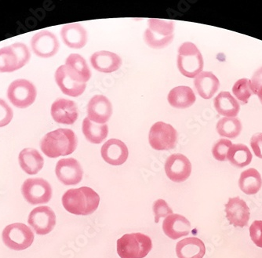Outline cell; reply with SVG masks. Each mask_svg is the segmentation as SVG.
Returning a JSON list of instances; mask_svg holds the SVG:
<instances>
[{"label": "cell", "instance_id": "7", "mask_svg": "<svg viewBox=\"0 0 262 258\" xmlns=\"http://www.w3.org/2000/svg\"><path fill=\"white\" fill-rule=\"evenodd\" d=\"M33 231L25 224L14 223L7 225L2 233V240L10 250L20 251L29 248L34 242Z\"/></svg>", "mask_w": 262, "mask_h": 258}, {"label": "cell", "instance_id": "39", "mask_svg": "<svg viewBox=\"0 0 262 258\" xmlns=\"http://www.w3.org/2000/svg\"><path fill=\"white\" fill-rule=\"evenodd\" d=\"M253 93L257 95V92L260 88H262V67H260L253 76L251 79Z\"/></svg>", "mask_w": 262, "mask_h": 258}, {"label": "cell", "instance_id": "36", "mask_svg": "<svg viewBox=\"0 0 262 258\" xmlns=\"http://www.w3.org/2000/svg\"><path fill=\"white\" fill-rule=\"evenodd\" d=\"M249 231L253 243L262 248V221H254L249 228Z\"/></svg>", "mask_w": 262, "mask_h": 258}, {"label": "cell", "instance_id": "8", "mask_svg": "<svg viewBox=\"0 0 262 258\" xmlns=\"http://www.w3.org/2000/svg\"><path fill=\"white\" fill-rule=\"evenodd\" d=\"M24 199L31 205L48 203L53 196L52 187L43 178H29L21 186Z\"/></svg>", "mask_w": 262, "mask_h": 258}, {"label": "cell", "instance_id": "12", "mask_svg": "<svg viewBox=\"0 0 262 258\" xmlns=\"http://www.w3.org/2000/svg\"><path fill=\"white\" fill-rule=\"evenodd\" d=\"M57 179L64 185H76L83 177V169L80 163L73 158L60 159L56 165Z\"/></svg>", "mask_w": 262, "mask_h": 258}, {"label": "cell", "instance_id": "31", "mask_svg": "<svg viewBox=\"0 0 262 258\" xmlns=\"http://www.w3.org/2000/svg\"><path fill=\"white\" fill-rule=\"evenodd\" d=\"M252 153L245 144H232L228 153V160L232 166L237 168L248 166L252 161Z\"/></svg>", "mask_w": 262, "mask_h": 258}, {"label": "cell", "instance_id": "35", "mask_svg": "<svg viewBox=\"0 0 262 258\" xmlns=\"http://www.w3.org/2000/svg\"><path fill=\"white\" fill-rule=\"evenodd\" d=\"M153 213L155 216V222L159 223L160 218H166L173 214V210L165 200H158L155 201L152 206Z\"/></svg>", "mask_w": 262, "mask_h": 258}, {"label": "cell", "instance_id": "37", "mask_svg": "<svg viewBox=\"0 0 262 258\" xmlns=\"http://www.w3.org/2000/svg\"><path fill=\"white\" fill-rule=\"evenodd\" d=\"M13 111L4 100L0 99V127L7 126L13 119Z\"/></svg>", "mask_w": 262, "mask_h": 258}, {"label": "cell", "instance_id": "2", "mask_svg": "<svg viewBox=\"0 0 262 258\" xmlns=\"http://www.w3.org/2000/svg\"><path fill=\"white\" fill-rule=\"evenodd\" d=\"M77 144V138L72 130L57 129L46 134L41 141L40 147L47 157L54 159L74 153Z\"/></svg>", "mask_w": 262, "mask_h": 258}, {"label": "cell", "instance_id": "22", "mask_svg": "<svg viewBox=\"0 0 262 258\" xmlns=\"http://www.w3.org/2000/svg\"><path fill=\"white\" fill-rule=\"evenodd\" d=\"M61 36L64 44L72 49L82 48L88 42V32L78 23L64 26L61 29Z\"/></svg>", "mask_w": 262, "mask_h": 258}, {"label": "cell", "instance_id": "11", "mask_svg": "<svg viewBox=\"0 0 262 258\" xmlns=\"http://www.w3.org/2000/svg\"><path fill=\"white\" fill-rule=\"evenodd\" d=\"M28 223L37 235H47L55 227V213L50 206H38L29 213Z\"/></svg>", "mask_w": 262, "mask_h": 258}, {"label": "cell", "instance_id": "32", "mask_svg": "<svg viewBox=\"0 0 262 258\" xmlns=\"http://www.w3.org/2000/svg\"><path fill=\"white\" fill-rule=\"evenodd\" d=\"M217 131L222 137L235 139L242 131V124L237 118H222L217 122Z\"/></svg>", "mask_w": 262, "mask_h": 258}, {"label": "cell", "instance_id": "40", "mask_svg": "<svg viewBox=\"0 0 262 258\" xmlns=\"http://www.w3.org/2000/svg\"><path fill=\"white\" fill-rule=\"evenodd\" d=\"M257 95L258 96L259 99H260V102H261L262 104V88H260V90H259L258 92H257Z\"/></svg>", "mask_w": 262, "mask_h": 258}, {"label": "cell", "instance_id": "4", "mask_svg": "<svg viewBox=\"0 0 262 258\" xmlns=\"http://www.w3.org/2000/svg\"><path fill=\"white\" fill-rule=\"evenodd\" d=\"M178 68L185 77H196L204 69V58L196 46L184 42L178 50Z\"/></svg>", "mask_w": 262, "mask_h": 258}, {"label": "cell", "instance_id": "23", "mask_svg": "<svg viewBox=\"0 0 262 258\" xmlns=\"http://www.w3.org/2000/svg\"><path fill=\"white\" fill-rule=\"evenodd\" d=\"M197 93L204 99H210L219 91L220 82L211 72H202L194 80Z\"/></svg>", "mask_w": 262, "mask_h": 258}, {"label": "cell", "instance_id": "6", "mask_svg": "<svg viewBox=\"0 0 262 258\" xmlns=\"http://www.w3.org/2000/svg\"><path fill=\"white\" fill-rule=\"evenodd\" d=\"M27 46L16 42L0 49V72H12L21 69L30 59Z\"/></svg>", "mask_w": 262, "mask_h": 258}, {"label": "cell", "instance_id": "26", "mask_svg": "<svg viewBox=\"0 0 262 258\" xmlns=\"http://www.w3.org/2000/svg\"><path fill=\"white\" fill-rule=\"evenodd\" d=\"M193 91L186 85H180L173 88L169 93L167 100L172 107L176 109H188L195 102Z\"/></svg>", "mask_w": 262, "mask_h": 258}, {"label": "cell", "instance_id": "33", "mask_svg": "<svg viewBox=\"0 0 262 258\" xmlns=\"http://www.w3.org/2000/svg\"><path fill=\"white\" fill-rule=\"evenodd\" d=\"M232 93L237 99L243 103L247 104L253 93L251 81L248 79H241L234 84Z\"/></svg>", "mask_w": 262, "mask_h": 258}, {"label": "cell", "instance_id": "17", "mask_svg": "<svg viewBox=\"0 0 262 258\" xmlns=\"http://www.w3.org/2000/svg\"><path fill=\"white\" fill-rule=\"evenodd\" d=\"M51 116L58 123L73 125L79 116L77 105L74 101L58 98L51 106Z\"/></svg>", "mask_w": 262, "mask_h": 258}, {"label": "cell", "instance_id": "9", "mask_svg": "<svg viewBox=\"0 0 262 258\" xmlns=\"http://www.w3.org/2000/svg\"><path fill=\"white\" fill-rule=\"evenodd\" d=\"M148 141L153 149L158 151L171 150L176 146L178 133L171 125L157 122L150 129Z\"/></svg>", "mask_w": 262, "mask_h": 258}, {"label": "cell", "instance_id": "13", "mask_svg": "<svg viewBox=\"0 0 262 258\" xmlns=\"http://www.w3.org/2000/svg\"><path fill=\"white\" fill-rule=\"evenodd\" d=\"M165 171L170 181L184 182L192 173V164L186 156L178 153L167 158L165 163Z\"/></svg>", "mask_w": 262, "mask_h": 258}, {"label": "cell", "instance_id": "25", "mask_svg": "<svg viewBox=\"0 0 262 258\" xmlns=\"http://www.w3.org/2000/svg\"><path fill=\"white\" fill-rule=\"evenodd\" d=\"M19 164L26 174L29 175H37L42 169L44 159L37 150L26 148L19 154Z\"/></svg>", "mask_w": 262, "mask_h": 258}, {"label": "cell", "instance_id": "18", "mask_svg": "<svg viewBox=\"0 0 262 258\" xmlns=\"http://www.w3.org/2000/svg\"><path fill=\"white\" fill-rule=\"evenodd\" d=\"M88 115L93 122L104 124L113 115L112 103L104 96H94L88 103Z\"/></svg>", "mask_w": 262, "mask_h": 258}, {"label": "cell", "instance_id": "15", "mask_svg": "<svg viewBox=\"0 0 262 258\" xmlns=\"http://www.w3.org/2000/svg\"><path fill=\"white\" fill-rule=\"evenodd\" d=\"M225 211L230 225L236 228H244L248 225L251 211L247 203L239 196L229 199L225 204Z\"/></svg>", "mask_w": 262, "mask_h": 258}, {"label": "cell", "instance_id": "28", "mask_svg": "<svg viewBox=\"0 0 262 258\" xmlns=\"http://www.w3.org/2000/svg\"><path fill=\"white\" fill-rule=\"evenodd\" d=\"M55 80L62 93L70 97H79L86 90V84L77 83L68 76L64 66H60L56 71Z\"/></svg>", "mask_w": 262, "mask_h": 258}, {"label": "cell", "instance_id": "19", "mask_svg": "<svg viewBox=\"0 0 262 258\" xmlns=\"http://www.w3.org/2000/svg\"><path fill=\"white\" fill-rule=\"evenodd\" d=\"M101 156L106 163L120 166L127 160L129 152L125 143L120 140L110 139L101 147Z\"/></svg>", "mask_w": 262, "mask_h": 258}, {"label": "cell", "instance_id": "38", "mask_svg": "<svg viewBox=\"0 0 262 258\" xmlns=\"http://www.w3.org/2000/svg\"><path fill=\"white\" fill-rule=\"evenodd\" d=\"M251 145L257 157L262 159V133H257L251 138Z\"/></svg>", "mask_w": 262, "mask_h": 258}, {"label": "cell", "instance_id": "34", "mask_svg": "<svg viewBox=\"0 0 262 258\" xmlns=\"http://www.w3.org/2000/svg\"><path fill=\"white\" fill-rule=\"evenodd\" d=\"M232 145V141L228 139H221L217 141L212 148V154L214 159L221 162L228 160V153Z\"/></svg>", "mask_w": 262, "mask_h": 258}, {"label": "cell", "instance_id": "24", "mask_svg": "<svg viewBox=\"0 0 262 258\" xmlns=\"http://www.w3.org/2000/svg\"><path fill=\"white\" fill-rule=\"evenodd\" d=\"M176 253L178 258H203L206 253L204 242L195 237H190L177 243Z\"/></svg>", "mask_w": 262, "mask_h": 258}, {"label": "cell", "instance_id": "10", "mask_svg": "<svg viewBox=\"0 0 262 258\" xmlns=\"http://www.w3.org/2000/svg\"><path fill=\"white\" fill-rule=\"evenodd\" d=\"M35 85L26 79H17L10 84L7 96L15 107L26 109L33 104L36 98Z\"/></svg>", "mask_w": 262, "mask_h": 258}, {"label": "cell", "instance_id": "21", "mask_svg": "<svg viewBox=\"0 0 262 258\" xmlns=\"http://www.w3.org/2000/svg\"><path fill=\"white\" fill-rule=\"evenodd\" d=\"M91 63L95 70L103 73H111L121 67L122 59L115 53L98 51L91 56Z\"/></svg>", "mask_w": 262, "mask_h": 258}, {"label": "cell", "instance_id": "16", "mask_svg": "<svg viewBox=\"0 0 262 258\" xmlns=\"http://www.w3.org/2000/svg\"><path fill=\"white\" fill-rule=\"evenodd\" d=\"M64 71L72 80L79 84H86L91 77V72L88 63L82 56L72 54L67 57Z\"/></svg>", "mask_w": 262, "mask_h": 258}, {"label": "cell", "instance_id": "27", "mask_svg": "<svg viewBox=\"0 0 262 258\" xmlns=\"http://www.w3.org/2000/svg\"><path fill=\"white\" fill-rule=\"evenodd\" d=\"M213 103L217 113L226 118H235L241 110L239 103L229 92H221Z\"/></svg>", "mask_w": 262, "mask_h": 258}, {"label": "cell", "instance_id": "20", "mask_svg": "<svg viewBox=\"0 0 262 258\" xmlns=\"http://www.w3.org/2000/svg\"><path fill=\"white\" fill-rule=\"evenodd\" d=\"M191 228L189 221L180 214L169 215L163 222V232L171 240L186 236L191 231Z\"/></svg>", "mask_w": 262, "mask_h": 258}, {"label": "cell", "instance_id": "29", "mask_svg": "<svg viewBox=\"0 0 262 258\" xmlns=\"http://www.w3.org/2000/svg\"><path fill=\"white\" fill-rule=\"evenodd\" d=\"M241 191L248 196L256 195L262 187V178L260 173L254 168L244 170L239 180Z\"/></svg>", "mask_w": 262, "mask_h": 258}, {"label": "cell", "instance_id": "14", "mask_svg": "<svg viewBox=\"0 0 262 258\" xmlns=\"http://www.w3.org/2000/svg\"><path fill=\"white\" fill-rule=\"evenodd\" d=\"M32 51L38 57L48 58L57 54L59 42L57 36L49 31H42L32 37L31 41Z\"/></svg>", "mask_w": 262, "mask_h": 258}, {"label": "cell", "instance_id": "5", "mask_svg": "<svg viewBox=\"0 0 262 258\" xmlns=\"http://www.w3.org/2000/svg\"><path fill=\"white\" fill-rule=\"evenodd\" d=\"M173 31L174 26L171 20L149 19L144 39L148 47L153 49H163L171 44L173 39Z\"/></svg>", "mask_w": 262, "mask_h": 258}, {"label": "cell", "instance_id": "3", "mask_svg": "<svg viewBox=\"0 0 262 258\" xmlns=\"http://www.w3.org/2000/svg\"><path fill=\"white\" fill-rule=\"evenodd\" d=\"M151 248V238L142 233L126 234L117 240V253L121 258H144Z\"/></svg>", "mask_w": 262, "mask_h": 258}, {"label": "cell", "instance_id": "1", "mask_svg": "<svg viewBox=\"0 0 262 258\" xmlns=\"http://www.w3.org/2000/svg\"><path fill=\"white\" fill-rule=\"evenodd\" d=\"M66 211L75 215L88 216L96 211L100 203V196L89 187L68 190L61 199Z\"/></svg>", "mask_w": 262, "mask_h": 258}, {"label": "cell", "instance_id": "30", "mask_svg": "<svg viewBox=\"0 0 262 258\" xmlns=\"http://www.w3.org/2000/svg\"><path fill=\"white\" fill-rule=\"evenodd\" d=\"M82 129L86 139L92 144H100L108 136V125L96 123L88 117L82 122Z\"/></svg>", "mask_w": 262, "mask_h": 258}]
</instances>
